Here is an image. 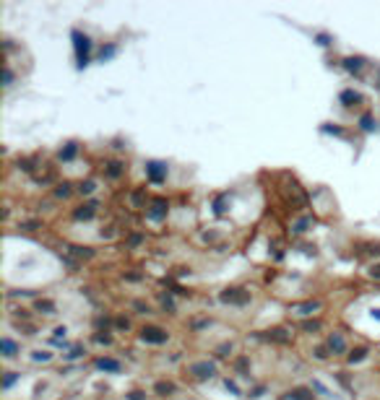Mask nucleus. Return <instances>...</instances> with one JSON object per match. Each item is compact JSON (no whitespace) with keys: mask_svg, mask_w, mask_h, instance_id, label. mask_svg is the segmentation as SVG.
Returning <instances> with one entry per match:
<instances>
[{"mask_svg":"<svg viewBox=\"0 0 380 400\" xmlns=\"http://www.w3.org/2000/svg\"><path fill=\"white\" fill-rule=\"evenodd\" d=\"M143 338H146V341H154V343H161V341L167 338V335L161 333V330H157V327H149V330H143Z\"/></svg>","mask_w":380,"mask_h":400,"instance_id":"1","label":"nucleus"},{"mask_svg":"<svg viewBox=\"0 0 380 400\" xmlns=\"http://www.w3.org/2000/svg\"><path fill=\"white\" fill-rule=\"evenodd\" d=\"M3 345H5V351H8V356H13V343H11V341H3Z\"/></svg>","mask_w":380,"mask_h":400,"instance_id":"4","label":"nucleus"},{"mask_svg":"<svg viewBox=\"0 0 380 400\" xmlns=\"http://www.w3.org/2000/svg\"><path fill=\"white\" fill-rule=\"evenodd\" d=\"M193 371H198V377H211L214 367H211V364H195Z\"/></svg>","mask_w":380,"mask_h":400,"instance_id":"2","label":"nucleus"},{"mask_svg":"<svg viewBox=\"0 0 380 400\" xmlns=\"http://www.w3.org/2000/svg\"><path fill=\"white\" fill-rule=\"evenodd\" d=\"M99 367H107V369H117L115 361H99Z\"/></svg>","mask_w":380,"mask_h":400,"instance_id":"3","label":"nucleus"},{"mask_svg":"<svg viewBox=\"0 0 380 400\" xmlns=\"http://www.w3.org/2000/svg\"><path fill=\"white\" fill-rule=\"evenodd\" d=\"M373 276H378V278H380V265H378V268H373Z\"/></svg>","mask_w":380,"mask_h":400,"instance_id":"5","label":"nucleus"}]
</instances>
